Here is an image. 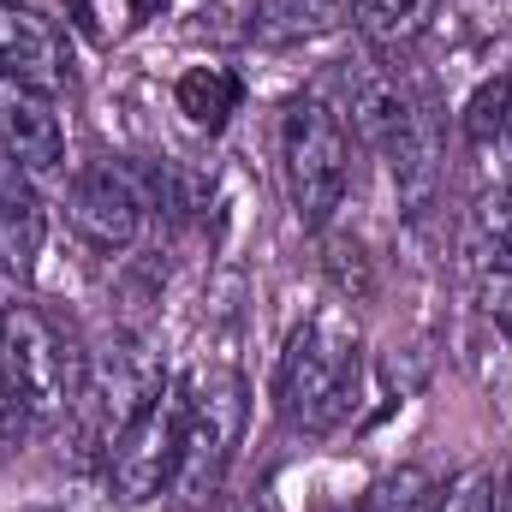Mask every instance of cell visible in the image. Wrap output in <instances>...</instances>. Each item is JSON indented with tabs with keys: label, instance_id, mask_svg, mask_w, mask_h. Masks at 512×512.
Wrapping results in <instances>:
<instances>
[{
	"label": "cell",
	"instance_id": "6da1fadb",
	"mask_svg": "<svg viewBox=\"0 0 512 512\" xmlns=\"http://www.w3.org/2000/svg\"><path fill=\"white\" fill-rule=\"evenodd\" d=\"M364 393V328L346 304L310 310L274 364V411L298 435H334Z\"/></svg>",
	"mask_w": 512,
	"mask_h": 512
},
{
	"label": "cell",
	"instance_id": "7a4b0ae2",
	"mask_svg": "<svg viewBox=\"0 0 512 512\" xmlns=\"http://www.w3.org/2000/svg\"><path fill=\"white\" fill-rule=\"evenodd\" d=\"M84 376L90 364L54 316H42L36 304L0 310V441H24L60 423L84 399Z\"/></svg>",
	"mask_w": 512,
	"mask_h": 512
},
{
	"label": "cell",
	"instance_id": "3957f363",
	"mask_svg": "<svg viewBox=\"0 0 512 512\" xmlns=\"http://www.w3.org/2000/svg\"><path fill=\"white\" fill-rule=\"evenodd\" d=\"M245 423H251V387L239 364L209 358L185 376V441H179V477L167 489L179 507H203L209 495H221L239 459Z\"/></svg>",
	"mask_w": 512,
	"mask_h": 512
},
{
	"label": "cell",
	"instance_id": "277c9868",
	"mask_svg": "<svg viewBox=\"0 0 512 512\" xmlns=\"http://www.w3.org/2000/svg\"><path fill=\"white\" fill-rule=\"evenodd\" d=\"M280 173H286V203L304 233H322L352 191V126L340 108L304 96L280 120Z\"/></svg>",
	"mask_w": 512,
	"mask_h": 512
},
{
	"label": "cell",
	"instance_id": "5b68a950",
	"mask_svg": "<svg viewBox=\"0 0 512 512\" xmlns=\"http://www.w3.org/2000/svg\"><path fill=\"white\" fill-rule=\"evenodd\" d=\"M179 441H185V376H167L126 423L108 435V489L120 507H149L179 477Z\"/></svg>",
	"mask_w": 512,
	"mask_h": 512
},
{
	"label": "cell",
	"instance_id": "8992f818",
	"mask_svg": "<svg viewBox=\"0 0 512 512\" xmlns=\"http://www.w3.org/2000/svg\"><path fill=\"white\" fill-rule=\"evenodd\" d=\"M149 203H155L149 179L137 167H126V161H114V155L84 161L72 173V185H66V221L96 251H126V245H137Z\"/></svg>",
	"mask_w": 512,
	"mask_h": 512
},
{
	"label": "cell",
	"instance_id": "52a82bcc",
	"mask_svg": "<svg viewBox=\"0 0 512 512\" xmlns=\"http://www.w3.org/2000/svg\"><path fill=\"white\" fill-rule=\"evenodd\" d=\"M72 78H78V66H72L66 30L24 0H0V84H18V90L54 102L72 90Z\"/></svg>",
	"mask_w": 512,
	"mask_h": 512
},
{
	"label": "cell",
	"instance_id": "ba28073f",
	"mask_svg": "<svg viewBox=\"0 0 512 512\" xmlns=\"http://www.w3.org/2000/svg\"><path fill=\"white\" fill-rule=\"evenodd\" d=\"M0 155H6L18 173H30V179L60 173V161H66V131L54 120L48 96H30V90H18V84H0Z\"/></svg>",
	"mask_w": 512,
	"mask_h": 512
},
{
	"label": "cell",
	"instance_id": "9c48e42d",
	"mask_svg": "<svg viewBox=\"0 0 512 512\" xmlns=\"http://www.w3.org/2000/svg\"><path fill=\"white\" fill-rule=\"evenodd\" d=\"M42 203H36V185L30 173H18L6 155H0V268L6 274H30L36 251H42Z\"/></svg>",
	"mask_w": 512,
	"mask_h": 512
},
{
	"label": "cell",
	"instance_id": "30bf717a",
	"mask_svg": "<svg viewBox=\"0 0 512 512\" xmlns=\"http://www.w3.org/2000/svg\"><path fill=\"white\" fill-rule=\"evenodd\" d=\"M346 90H352V102H346V114H352V120H346V126L364 131V137H370V143H382V149L399 137V126H405V120H411V108H417V102L399 90V78H393L387 66H364V72H352V78H346Z\"/></svg>",
	"mask_w": 512,
	"mask_h": 512
},
{
	"label": "cell",
	"instance_id": "8fae6325",
	"mask_svg": "<svg viewBox=\"0 0 512 512\" xmlns=\"http://www.w3.org/2000/svg\"><path fill=\"white\" fill-rule=\"evenodd\" d=\"M441 0H358L352 30L376 48V54H405L411 42H423V30L435 24Z\"/></svg>",
	"mask_w": 512,
	"mask_h": 512
},
{
	"label": "cell",
	"instance_id": "7c38bea8",
	"mask_svg": "<svg viewBox=\"0 0 512 512\" xmlns=\"http://www.w3.org/2000/svg\"><path fill=\"white\" fill-rule=\"evenodd\" d=\"M358 12V0H262L256 6V36L262 42H310L340 30Z\"/></svg>",
	"mask_w": 512,
	"mask_h": 512
},
{
	"label": "cell",
	"instance_id": "4fadbf2b",
	"mask_svg": "<svg viewBox=\"0 0 512 512\" xmlns=\"http://www.w3.org/2000/svg\"><path fill=\"white\" fill-rule=\"evenodd\" d=\"M173 108L197 131H221L239 114V78L227 66H185L173 84Z\"/></svg>",
	"mask_w": 512,
	"mask_h": 512
},
{
	"label": "cell",
	"instance_id": "5bb4252c",
	"mask_svg": "<svg viewBox=\"0 0 512 512\" xmlns=\"http://www.w3.org/2000/svg\"><path fill=\"white\" fill-rule=\"evenodd\" d=\"M465 137H471L477 155L512 167V72L489 78V84L471 96V108H465Z\"/></svg>",
	"mask_w": 512,
	"mask_h": 512
},
{
	"label": "cell",
	"instance_id": "9a60e30c",
	"mask_svg": "<svg viewBox=\"0 0 512 512\" xmlns=\"http://www.w3.org/2000/svg\"><path fill=\"white\" fill-rule=\"evenodd\" d=\"M435 501H441L435 477L417 471V465H399V471H387L382 483L364 495V507L358 512H435Z\"/></svg>",
	"mask_w": 512,
	"mask_h": 512
},
{
	"label": "cell",
	"instance_id": "2e32d148",
	"mask_svg": "<svg viewBox=\"0 0 512 512\" xmlns=\"http://www.w3.org/2000/svg\"><path fill=\"white\" fill-rule=\"evenodd\" d=\"M495 501H501V483H495L489 471H465L459 483L441 489L435 512H495Z\"/></svg>",
	"mask_w": 512,
	"mask_h": 512
},
{
	"label": "cell",
	"instance_id": "e0dca14e",
	"mask_svg": "<svg viewBox=\"0 0 512 512\" xmlns=\"http://www.w3.org/2000/svg\"><path fill=\"white\" fill-rule=\"evenodd\" d=\"M477 221H483V239H489V245H495V251L512 262V179H501V185L483 197Z\"/></svg>",
	"mask_w": 512,
	"mask_h": 512
},
{
	"label": "cell",
	"instance_id": "ac0fdd59",
	"mask_svg": "<svg viewBox=\"0 0 512 512\" xmlns=\"http://www.w3.org/2000/svg\"><path fill=\"white\" fill-rule=\"evenodd\" d=\"M233 512H286V507H280V495H274V489H251Z\"/></svg>",
	"mask_w": 512,
	"mask_h": 512
},
{
	"label": "cell",
	"instance_id": "d6986e66",
	"mask_svg": "<svg viewBox=\"0 0 512 512\" xmlns=\"http://www.w3.org/2000/svg\"><path fill=\"white\" fill-rule=\"evenodd\" d=\"M495 316H501V334L512 340V274H507V286H501V304H495Z\"/></svg>",
	"mask_w": 512,
	"mask_h": 512
},
{
	"label": "cell",
	"instance_id": "ffe728a7",
	"mask_svg": "<svg viewBox=\"0 0 512 512\" xmlns=\"http://www.w3.org/2000/svg\"><path fill=\"white\" fill-rule=\"evenodd\" d=\"M42 512H60V507H42Z\"/></svg>",
	"mask_w": 512,
	"mask_h": 512
}]
</instances>
